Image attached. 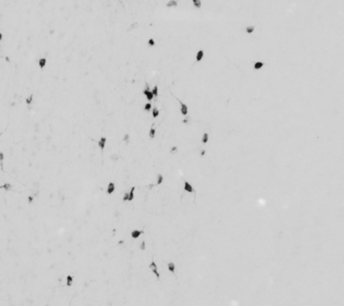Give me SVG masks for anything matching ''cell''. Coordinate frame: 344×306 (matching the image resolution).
<instances>
[{"label":"cell","instance_id":"5","mask_svg":"<svg viewBox=\"0 0 344 306\" xmlns=\"http://www.w3.org/2000/svg\"><path fill=\"white\" fill-rule=\"evenodd\" d=\"M115 190H116V184L113 181H110L109 183L107 184L106 189H105L106 194L109 195V196H111L112 194H114Z\"/></svg>","mask_w":344,"mask_h":306},{"label":"cell","instance_id":"8","mask_svg":"<svg viewBox=\"0 0 344 306\" xmlns=\"http://www.w3.org/2000/svg\"><path fill=\"white\" fill-rule=\"evenodd\" d=\"M75 283V276L71 274H68L65 277V285L67 287H72Z\"/></svg>","mask_w":344,"mask_h":306},{"label":"cell","instance_id":"22","mask_svg":"<svg viewBox=\"0 0 344 306\" xmlns=\"http://www.w3.org/2000/svg\"><path fill=\"white\" fill-rule=\"evenodd\" d=\"M148 137L150 138V139H154V138H156V136H157V129H156L155 128L151 127V128H149L148 132Z\"/></svg>","mask_w":344,"mask_h":306},{"label":"cell","instance_id":"11","mask_svg":"<svg viewBox=\"0 0 344 306\" xmlns=\"http://www.w3.org/2000/svg\"><path fill=\"white\" fill-rule=\"evenodd\" d=\"M179 5V0H167L165 3L166 8H175Z\"/></svg>","mask_w":344,"mask_h":306},{"label":"cell","instance_id":"1","mask_svg":"<svg viewBox=\"0 0 344 306\" xmlns=\"http://www.w3.org/2000/svg\"><path fill=\"white\" fill-rule=\"evenodd\" d=\"M148 268L149 269V271L152 273V275L156 277V279H157V281H160V279H161V272L159 270V266H158L157 262L155 259H152L149 262V264L148 265Z\"/></svg>","mask_w":344,"mask_h":306},{"label":"cell","instance_id":"14","mask_svg":"<svg viewBox=\"0 0 344 306\" xmlns=\"http://www.w3.org/2000/svg\"><path fill=\"white\" fill-rule=\"evenodd\" d=\"M139 27V22L137 20V21H134V22H132L131 24H130L128 27H127V31H129V32H130V31H135L136 29H138Z\"/></svg>","mask_w":344,"mask_h":306},{"label":"cell","instance_id":"4","mask_svg":"<svg viewBox=\"0 0 344 306\" xmlns=\"http://www.w3.org/2000/svg\"><path fill=\"white\" fill-rule=\"evenodd\" d=\"M178 103H179V107H180V113L182 117H185L189 114V108H188L187 104L185 102H183L182 101L179 100L178 101Z\"/></svg>","mask_w":344,"mask_h":306},{"label":"cell","instance_id":"19","mask_svg":"<svg viewBox=\"0 0 344 306\" xmlns=\"http://www.w3.org/2000/svg\"><path fill=\"white\" fill-rule=\"evenodd\" d=\"M33 101H34V97H33V94H32L28 95V96H26L24 98V103H25L26 106H31V105H32Z\"/></svg>","mask_w":344,"mask_h":306},{"label":"cell","instance_id":"21","mask_svg":"<svg viewBox=\"0 0 344 306\" xmlns=\"http://www.w3.org/2000/svg\"><path fill=\"white\" fill-rule=\"evenodd\" d=\"M130 140H131V137H130V133H125L124 135H123V137H122V139H121V141H122V143L125 145V146H128V145H130Z\"/></svg>","mask_w":344,"mask_h":306},{"label":"cell","instance_id":"23","mask_svg":"<svg viewBox=\"0 0 344 306\" xmlns=\"http://www.w3.org/2000/svg\"><path fill=\"white\" fill-rule=\"evenodd\" d=\"M209 140H210V135L209 133L205 132V133L202 134L201 136V138H200V142L202 145H207L209 143Z\"/></svg>","mask_w":344,"mask_h":306},{"label":"cell","instance_id":"6","mask_svg":"<svg viewBox=\"0 0 344 306\" xmlns=\"http://www.w3.org/2000/svg\"><path fill=\"white\" fill-rule=\"evenodd\" d=\"M182 188H183V191L186 192L188 194H193L194 192V188H193V186L191 185V182H189L188 181H185L183 182V186H182Z\"/></svg>","mask_w":344,"mask_h":306},{"label":"cell","instance_id":"24","mask_svg":"<svg viewBox=\"0 0 344 306\" xmlns=\"http://www.w3.org/2000/svg\"><path fill=\"white\" fill-rule=\"evenodd\" d=\"M179 153V147L177 146H172L169 148V155H176Z\"/></svg>","mask_w":344,"mask_h":306},{"label":"cell","instance_id":"2","mask_svg":"<svg viewBox=\"0 0 344 306\" xmlns=\"http://www.w3.org/2000/svg\"><path fill=\"white\" fill-rule=\"evenodd\" d=\"M145 234V231L144 230H141V229H133L130 231V236L132 240H135V241H138V240H140L141 237Z\"/></svg>","mask_w":344,"mask_h":306},{"label":"cell","instance_id":"3","mask_svg":"<svg viewBox=\"0 0 344 306\" xmlns=\"http://www.w3.org/2000/svg\"><path fill=\"white\" fill-rule=\"evenodd\" d=\"M176 268H177V266L174 262L172 261H169L166 263L165 265V270L166 272H168L169 274H171L172 276H176Z\"/></svg>","mask_w":344,"mask_h":306},{"label":"cell","instance_id":"9","mask_svg":"<svg viewBox=\"0 0 344 306\" xmlns=\"http://www.w3.org/2000/svg\"><path fill=\"white\" fill-rule=\"evenodd\" d=\"M13 188H14V186L10 182H4L0 185V189L4 190L5 192H10L13 190Z\"/></svg>","mask_w":344,"mask_h":306},{"label":"cell","instance_id":"20","mask_svg":"<svg viewBox=\"0 0 344 306\" xmlns=\"http://www.w3.org/2000/svg\"><path fill=\"white\" fill-rule=\"evenodd\" d=\"M150 114H151V117L152 118H154V119H156V118H157L160 116V110L157 107H153L152 110H151Z\"/></svg>","mask_w":344,"mask_h":306},{"label":"cell","instance_id":"15","mask_svg":"<svg viewBox=\"0 0 344 306\" xmlns=\"http://www.w3.org/2000/svg\"><path fill=\"white\" fill-rule=\"evenodd\" d=\"M147 247H148V243H147L146 239L144 237H141L139 243V250L140 251H145L147 250Z\"/></svg>","mask_w":344,"mask_h":306},{"label":"cell","instance_id":"28","mask_svg":"<svg viewBox=\"0 0 344 306\" xmlns=\"http://www.w3.org/2000/svg\"><path fill=\"white\" fill-rule=\"evenodd\" d=\"M151 93L153 94L154 97L157 98L158 96V94H159V90H158V86H154L151 88Z\"/></svg>","mask_w":344,"mask_h":306},{"label":"cell","instance_id":"30","mask_svg":"<svg viewBox=\"0 0 344 306\" xmlns=\"http://www.w3.org/2000/svg\"><path fill=\"white\" fill-rule=\"evenodd\" d=\"M3 39H4V34H3V32L0 31V43L3 41Z\"/></svg>","mask_w":344,"mask_h":306},{"label":"cell","instance_id":"10","mask_svg":"<svg viewBox=\"0 0 344 306\" xmlns=\"http://www.w3.org/2000/svg\"><path fill=\"white\" fill-rule=\"evenodd\" d=\"M48 60L46 58H40L37 61V65H38V67H39L40 70H43L45 68V67L47 66Z\"/></svg>","mask_w":344,"mask_h":306},{"label":"cell","instance_id":"18","mask_svg":"<svg viewBox=\"0 0 344 306\" xmlns=\"http://www.w3.org/2000/svg\"><path fill=\"white\" fill-rule=\"evenodd\" d=\"M255 25H252V24H249V25H246L245 28H244V32L248 35H251L252 34L254 31H255Z\"/></svg>","mask_w":344,"mask_h":306},{"label":"cell","instance_id":"12","mask_svg":"<svg viewBox=\"0 0 344 306\" xmlns=\"http://www.w3.org/2000/svg\"><path fill=\"white\" fill-rule=\"evenodd\" d=\"M128 192H129V202H132L136 198V187L132 186Z\"/></svg>","mask_w":344,"mask_h":306},{"label":"cell","instance_id":"26","mask_svg":"<svg viewBox=\"0 0 344 306\" xmlns=\"http://www.w3.org/2000/svg\"><path fill=\"white\" fill-rule=\"evenodd\" d=\"M152 108H153V105H152V102H147L145 104H144V111H146V112H151V110H152Z\"/></svg>","mask_w":344,"mask_h":306},{"label":"cell","instance_id":"25","mask_svg":"<svg viewBox=\"0 0 344 306\" xmlns=\"http://www.w3.org/2000/svg\"><path fill=\"white\" fill-rule=\"evenodd\" d=\"M191 4L196 9H200L202 6V2L201 0H191Z\"/></svg>","mask_w":344,"mask_h":306},{"label":"cell","instance_id":"27","mask_svg":"<svg viewBox=\"0 0 344 306\" xmlns=\"http://www.w3.org/2000/svg\"><path fill=\"white\" fill-rule=\"evenodd\" d=\"M156 44H157V42H156V39H154V38H149V39L147 40V45H148V47L150 48L155 47V46H156Z\"/></svg>","mask_w":344,"mask_h":306},{"label":"cell","instance_id":"29","mask_svg":"<svg viewBox=\"0 0 344 306\" xmlns=\"http://www.w3.org/2000/svg\"><path fill=\"white\" fill-rule=\"evenodd\" d=\"M207 154H208L207 149H206V148H203V149H201L200 151V153H199V156L200 157V158H205L206 155H207Z\"/></svg>","mask_w":344,"mask_h":306},{"label":"cell","instance_id":"17","mask_svg":"<svg viewBox=\"0 0 344 306\" xmlns=\"http://www.w3.org/2000/svg\"><path fill=\"white\" fill-rule=\"evenodd\" d=\"M264 66H265V64L262 61H255L252 65V68L255 71H260L264 67Z\"/></svg>","mask_w":344,"mask_h":306},{"label":"cell","instance_id":"13","mask_svg":"<svg viewBox=\"0 0 344 306\" xmlns=\"http://www.w3.org/2000/svg\"><path fill=\"white\" fill-rule=\"evenodd\" d=\"M204 57H205V52H204V50H202V49L198 50V51L196 52L195 61L197 63L201 62V61H202V59L204 58Z\"/></svg>","mask_w":344,"mask_h":306},{"label":"cell","instance_id":"16","mask_svg":"<svg viewBox=\"0 0 344 306\" xmlns=\"http://www.w3.org/2000/svg\"><path fill=\"white\" fill-rule=\"evenodd\" d=\"M164 176L162 174V173H158L156 177V185L157 187H159V186H162L164 184Z\"/></svg>","mask_w":344,"mask_h":306},{"label":"cell","instance_id":"7","mask_svg":"<svg viewBox=\"0 0 344 306\" xmlns=\"http://www.w3.org/2000/svg\"><path fill=\"white\" fill-rule=\"evenodd\" d=\"M107 142H108L107 137H102L98 140V142H97V146H98V148L101 150V151H104L105 148H106V146H107Z\"/></svg>","mask_w":344,"mask_h":306},{"label":"cell","instance_id":"31","mask_svg":"<svg viewBox=\"0 0 344 306\" xmlns=\"http://www.w3.org/2000/svg\"><path fill=\"white\" fill-rule=\"evenodd\" d=\"M0 136H1V135H0Z\"/></svg>","mask_w":344,"mask_h":306}]
</instances>
